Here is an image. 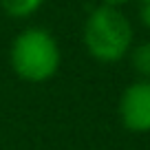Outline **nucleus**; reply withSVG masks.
<instances>
[{
  "label": "nucleus",
  "instance_id": "obj_1",
  "mask_svg": "<svg viewBox=\"0 0 150 150\" xmlns=\"http://www.w3.org/2000/svg\"><path fill=\"white\" fill-rule=\"evenodd\" d=\"M82 42L95 62L117 64L130 53L135 31L128 16L122 9L97 5L84 20Z\"/></svg>",
  "mask_w": 150,
  "mask_h": 150
},
{
  "label": "nucleus",
  "instance_id": "obj_2",
  "mask_svg": "<svg viewBox=\"0 0 150 150\" xmlns=\"http://www.w3.org/2000/svg\"><path fill=\"white\" fill-rule=\"evenodd\" d=\"M9 62L20 80L42 84L60 71L62 51L51 31L42 27H27L13 38Z\"/></svg>",
  "mask_w": 150,
  "mask_h": 150
},
{
  "label": "nucleus",
  "instance_id": "obj_3",
  "mask_svg": "<svg viewBox=\"0 0 150 150\" xmlns=\"http://www.w3.org/2000/svg\"><path fill=\"white\" fill-rule=\"evenodd\" d=\"M119 122L128 132H150V80H135L119 95Z\"/></svg>",
  "mask_w": 150,
  "mask_h": 150
},
{
  "label": "nucleus",
  "instance_id": "obj_4",
  "mask_svg": "<svg viewBox=\"0 0 150 150\" xmlns=\"http://www.w3.org/2000/svg\"><path fill=\"white\" fill-rule=\"evenodd\" d=\"M44 0H0V7L9 18L27 20L42 9Z\"/></svg>",
  "mask_w": 150,
  "mask_h": 150
},
{
  "label": "nucleus",
  "instance_id": "obj_5",
  "mask_svg": "<svg viewBox=\"0 0 150 150\" xmlns=\"http://www.w3.org/2000/svg\"><path fill=\"white\" fill-rule=\"evenodd\" d=\"M128 60H130L132 71L139 75V80H150V40L132 44Z\"/></svg>",
  "mask_w": 150,
  "mask_h": 150
},
{
  "label": "nucleus",
  "instance_id": "obj_6",
  "mask_svg": "<svg viewBox=\"0 0 150 150\" xmlns=\"http://www.w3.org/2000/svg\"><path fill=\"white\" fill-rule=\"evenodd\" d=\"M137 16L141 27L150 31V0H137Z\"/></svg>",
  "mask_w": 150,
  "mask_h": 150
},
{
  "label": "nucleus",
  "instance_id": "obj_7",
  "mask_svg": "<svg viewBox=\"0 0 150 150\" xmlns=\"http://www.w3.org/2000/svg\"><path fill=\"white\" fill-rule=\"evenodd\" d=\"M130 0H99V5H106V7H117V9H122L124 5H128Z\"/></svg>",
  "mask_w": 150,
  "mask_h": 150
}]
</instances>
